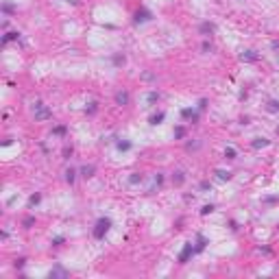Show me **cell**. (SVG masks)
<instances>
[{"label": "cell", "mask_w": 279, "mask_h": 279, "mask_svg": "<svg viewBox=\"0 0 279 279\" xmlns=\"http://www.w3.org/2000/svg\"><path fill=\"white\" fill-rule=\"evenodd\" d=\"M109 227H111V220H109V218H98V223H96V227H94V238H96V240L105 238V233L109 231Z\"/></svg>", "instance_id": "6da1fadb"}, {"label": "cell", "mask_w": 279, "mask_h": 279, "mask_svg": "<svg viewBox=\"0 0 279 279\" xmlns=\"http://www.w3.org/2000/svg\"><path fill=\"white\" fill-rule=\"evenodd\" d=\"M192 253H196V249L192 246V242H186V246H183V251H181V255H179V264H186L187 257H190Z\"/></svg>", "instance_id": "7a4b0ae2"}, {"label": "cell", "mask_w": 279, "mask_h": 279, "mask_svg": "<svg viewBox=\"0 0 279 279\" xmlns=\"http://www.w3.org/2000/svg\"><path fill=\"white\" fill-rule=\"evenodd\" d=\"M116 103H118V105H127V103H129V94L127 92H118L116 94Z\"/></svg>", "instance_id": "3957f363"}, {"label": "cell", "mask_w": 279, "mask_h": 279, "mask_svg": "<svg viewBox=\"0 0 279 279\" xmlns=\"http://www.w3.org/2000/svg\"><path fill=\"white\" fill-rule=\"evenodd\" d=\"M50 277H68V271L61 268V266H57L55 271H50Z\"/></svg>", "instance_id": "277c9868"}, {"label": "cell", "mask_w": 279, "mask_h": 279, "mask_svg": "<svg viewBox=\"0 0 279 279\" xmlns=\"http://www.w3.org/2000/svg\"><path fill=\"white\" fill-rule=\"evenodd\" d=\"M135 20H138V22H146V20H150V13L142 9V11H138V13H135Z\"/></svg>", "instance_id": "5b68a950"}, {"label": "cell", "mask_w": 279, "mask_h": 279, "mask_svg": "<svg viewBox=\"0 0 279 279\" xmlns=\"http://www.w3.org/2000/svg\"><path fill=\"white\" fill-rule=\"evenodd\" d=\"M94 170H96L94 166H83V168H81V175L87 179V177H92V175H94Z\"/></svg>", "instance_id": "8992f818"}, {"label": "cell", "mask_w": 279, "mask_h": 279, "mask_svg": "<svg viewBox=\"0 0 279 279\" xmlns=\"http://www.w3.org/2000/svg\"><path fill=\"white\" fill-rule=\"evenodd\" d=\"M262 146H268V140H264V138H257L255 142H253V148H262Z\"/></svg>", "instance_id": "52a82bcc"}, {"label": "cell", "mask_w": 279, "mask_h": 279, "mask_svg": "<svg viewBox=\"0 0 279 279\" xmlns=\"http://www.w3.org/2000/svg\"><path fill=\"white\" fill-rule=\"evenodd\" d=\"M196 240H198V244H196V251H203V249H205V244H207V240H205L203 235H198Z\"/></svg>", "instance_id": "ba28073f"}, {"label": "cell", "mask_w": 279, "mask_h": 279, "mask_svg": "<svg viewBox=\"0 0 279 279\" xmlns=\"http://www.w3.org/2000/svg\"><path fill=\"white\" fill-rule=\"evenodd\" d=\"M201 33H214V24H207V22H205V24L201 26Z\"/></svg>", "instance_id": "9c48e42d"}, {"label": "cell", "mask_w": 279, "mask_h": 279, "mask_svg": "<svg viewBox=\"0 0 279 279\" xmlns=\"http://www.w3.org/2000/svg\"><path fill=\"white\" fill-rule=\"evenodd\" d=\"M11 39H18V33H7V35L2 37V44H7V42H11Z\"/></svg>", "instance_id": "30bf717a"}, {"label": "cell", "mask_w": 279, "mask_h": 279, "mask_svg": "<svg viewBox=\"0 0 279 279\" xmlns=\"http://www.w3.org/2000/svg\"><path fill=\"white\" fill-rule=\"evenodd\" d=\"M161 120H164V113H157V116H153V118H150V124H159Z\"/></svg>", "instance_id": "8fae6325"}, {"label": "cell", "mask_w": 279, "mask_h": 279, "mask_svg": "<svg viewBox=\"0 0 279 279\" xmlns=\"http://www.w3.org/2000/svg\"><path fill=\"white\" fill-rule=\"evenodd\" d=\"M118 148L120 150H129L131 148V142H118Z\"/></svg>", "instance_id": "7c38bea8"}, {"label": "cell", "mask_w": 279, "mask_h": 279, "mask_svg": "<svg viewBox=\"0 0 279 279\" xmlns=\"http://www.w3.org/2000/svg\"><path fill=\"white\" fill-rule=\"evenodd\" d=\"M66 181H68V183H72V181H74V170H72V168L66 172Z\"/></svg>", "instance_id": "4fadbf2b"}, {"label": "cell", "mask_w": 279, "mask_h": 279, "mask_svg": "<svg viewBox=\"0 0 279 279\" xmlns=\"http://www.w3.org/2000/svg\"><path fill=\"white\" fill-rule=\"evenodd\" d=\"M39 201H42V196H39V194H33V196H31V201H29V203H31V205H37V203H39Z\"/></svg>", "instance_id": "5bb4252c"}, {"label": "cell", "mask_w": 279, "mask_h": 279, "mask_svg": "<svg viewBox=\"0 0 279 279\" xmlns=\"http://www.w3.org/2000/svg\"><path fill=\"white\" fill-rule=\"evenodd\" d=\"M212 212H214V205H205V207L201 209V214H203V216H205V214H212Z\"/></svg>", "instance_id": "9a60e30c"}, {"label": "cell", "mask_w": 279, "mask_h": 279, "mask_svg": "<svg viewBox=\"0 0 279 279\" xmlns=\"http://www.w3.org/2000/svg\"><path fill=\"white\" fill-rule=\"evenodd\" d=\"M225 157H227V159H233V157H235V150H233V148H227V150H225Z\"/></svg>", "instance_id": "2e32d148"}, {"label": "cell", "mask_w": 279, "mask_h": 279, "mask_svg": "<svg viewBox=\"0 0 279 279\" xmlns=\"http://www.w3.org/2000/svg\"><path fill=\"white\" fill-rule=\"evenodd\" d=\"M218 177H220V179H231V172H225V170H218Z\"/></svg>", "instance_id": "e0dca14e"}, {"label": "cell", "mask_w": 279, "mask_h": 279, "mask_svg": "<svg viewBox=\"0 0 279 279\" xmlns=\"http://www.w3.org/2000/svg\"><path fill=\"white\" fill-rule=\"evenodd\" d=\"M157 98H159V94H157V92H150V94H148V103H155Z\"/></svg>", "instance_id": "ac0fdd59"}, {"label": "cell", "mask_w": 279, "mask_h": 279, "mask_svg": "<svg viewBox=\"0 0 279 279\" xmlns=\"http://www.w3.org/2000/svg\"><path fill=\"white\" fill-rule=\"evenodd\" d=\"M138 181H142V175H133L131 177V183H138Z\"/></svg>", "instance_id": "d6986e66"}, {"label": "cell", "mask_w": 279, "mask_h": 279, "mask_svg": "<svg viewBox=\"0 0 279 279\" xmlns=\"http://www.w3.org/2000/svg\"><path fill=\"white\" fill-rule=\"evenodd\" d=\"M55 133H57V135H63V133H66V129H63V127H57V129H55Z\"/></svg>", "instance_id": "ffe728a7"}, {"label": "cell", "mask_w": 279, "mask_h": 279, "mask_svg": "<svg viewBox=\"0 0 279 279\" xmlns=\"http://www.w3.org/2000/svg\"><path fill=\"white\" fill-rule=\"evenodd\" d=\"M175 181H177V183H183V175H181V172H177V177H175Z\"/></svg>", "instance_id": "44dd1931"}, {"label": "cell", "mask_w": 279, "mask_h": 279, "mask_svg": "<svg viewBox=\"0 0 279 279\" xmlns=\"http://www.w3.org/2000/svg\"><path fill=\"white\" fill-rule=\"evenodd\" d=\"M271 109H273V111H277V109H279V103H277V100H273V103H271Z\"/></svg>", "instance_id": "7402d4cb"}, {"label": "cell", "mask_w": 279, "mask_h": 279, "mask_svg": "<svg viewBox=\"0 0 279 279\" xmlns=\"http://www.w3.org/2000/svg\"><path fill=\"white\" fill-rule=\"evenodd\" d=\"M242 59H255V55H251V50H249L246 55H242Z\"/></svg>", "instance_id": "603a6c76"}, {"label": "cell", "mask_w": 279, "mask_h": 279, "mask_svg": "<svg viewBox=\"0 0 279 279\" xmlns=\"http://www.w3.org/2000/svg\"><path fill=\"white\" fill-rule=\"evenodd\" d=\"M175 135H177V138H183V129H181V127H179V129H177V131H175Z\"/></svg>", "instance_id": "cb8c5ba5"}, {"label": "cell", "mask_w": 279, "mask_h": 279, "mask_svg": "<svg viewBox=\"0 0 279 279\" xmlns=\"http://www.w3.org/2000/svg\"><path fill=\"white\" fill-rule=\"evenodd\" d=\"M24 262H26V260H18V262H15V268H22V266H24Z\"/></svg>", "instance_id": "d4e9b609"}]
</instances>
